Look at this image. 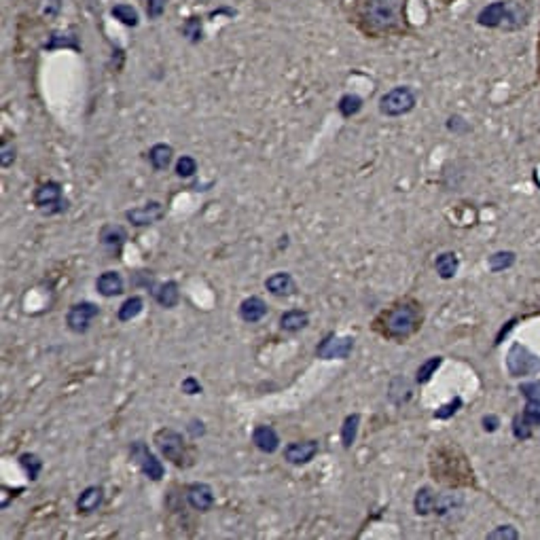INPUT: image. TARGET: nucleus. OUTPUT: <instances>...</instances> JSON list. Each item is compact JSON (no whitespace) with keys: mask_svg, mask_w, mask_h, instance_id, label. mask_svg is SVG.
Wrapping results in <instances>:
<instances>
[{"mask_svg":"<svg viewBox=\"0 0 540 540\" xmlns=\"http://www.w3.org/2000/svg\"><path fill=\"white\" fill-rule=\"evenodd\" d=\"M422 325V312L415 301H401L388 312H383L377 318V331L395 341L409 339Z\"/></svg>","mask_w":540,"mask_h":540,"instance_id":"1","label":"nucleus"},{"mask_svg":"<svg viewBox=\"0 0 540 540\" xmlns=\"http://www.w3.org/2000/svg\"><path fill=\"white\" fill-rule=\"evenodd\" d=\"M530 7L523 0H496L483 7L477 15V24L483 28H500L506 32L521 30L530 24Z\"/></svg>","mask_w":540,"mask_h":540,"instance_id":"2","label":"nucleus"},{"mask_svg":"<svg viewBox=\"0 0 540 540\" xmlns=\"http://www.w3.org/2000/svg\"><path fill=\"white\" fill-rule=\"evenodd\" d=\"M407 0H367L364 5V20L373 30H395L401 28L405 22Z\"/></svg>","mask_w":540,"mask_h":540,"instance_id":"3","label":"nucleus"},{"mask_svg":"<svg viewBox=\"0 0 540 540\" xmlns=\"http://www.w3.org/2000/svg\"><path fill=\"white\" fill-rule=\"evenodd\" d=\"M415 94L411 87L407 85H401V87H395L390 90L388 94H383L381 100H379V111L381 115L385 117H401V115H407L415 108Z\"/></svg>","mask_w":540,"mask_h":540,"instance_id":"4","label":"nucleus"},{"mask_svg":"<svg viewBox=\"0 0 540 540\" xmlns=\"http://www.w3.org/2000/svg\"><path fill=\"white\" fill-rule=\"evenodd\" d=\"M506 369L511 377H527L540 373V356L530 352L521 343H513L506 354Z\"/></svg>","mask_w":540,"mask_h":540,"instance_id":"5","label":"nucleus"},{"mask_svg":"<svg viewBox=\"0 0 540 540\" xmlns=\"http://www.w3.org/2000/svg\"><path fill=\"white\" fill-rule=\"evenodd\" d=\"M32 199H34V206L47 216L62 214L68 208V201L62 197V185L55 180H47V183L38 185Z\"/></svg>","mask_w":540,"mask_h":540,"instance_id":"6","label":"nucleus"},{"mask_svg":"<svg viewBox=\"0 0 540 540\" xmlns=\"http://www.w3.org/2000/svg\"><path fill=\"white\" fill-rule=\"evenodd\" d=\"M155 443L159 447V451L164 453L166 460H170L174 467L183 469L187 464V451H185V439L180 432L172 430V428H162L159 432H155Z\"/></svg>","mask_w":540,"mask_h":540,"instance_id":"7","label":"nucleus"},{"mask_svg":"<svg viewBox=\"0 0 540 540\" xmlns=\"http://www.w3.org/2000/svg\"><path fill=\"white\" fill-rule=\"evenodd\" d=\"M100 316V307L92 301H81V303H74L68 314H66V325L72 333L76 335H83L92 329L94 318Z\"/></svg>","mask_w":540,"mask_h":540,"instance_id":"8","label":"nucleus"},{"mask_svg":"<svg viewBox=\"0 0 540 540\" xmlns=\"http://www.w3.org/2000/svg\"><path fill=\"white\" fill-rule=\"evenodd\" d=\"M129 455H132V462H136L138 469H140L148 479L159 481V479L164 477V473H166L164 464L157 460V455L146 447V443H142V441L132 443V447H129Z\"/></svg>","mask_w":540,"mask_h":540,"instance_id":"9","label":"nucleus"},{"mask_svg":"<svg viewBox=\"0 0 540 540\" xmlns=\"http://www.w3.org/2000/svg\"><path fill=\"white\" fill-rule=\"evenodd\" d=\"M354 350V337H337L335 333H329L316 348V356L322 360H346Z\"/></svg>","mask_w":540,"mask_h":540,"instance_id":"10","label":"nucleus"},{"mask_svg":"<svg viewBox=\"0 0 540 540\" xmlns=\"http://www.w3.org/2000/svg\"><path fill=\"white\" fill-rule=\"evenodd\" d=\"M318 449H320V445L314 439L312 441H299V443L286 445L284 457H286L288 464H292V467H303V464H310V462L316 457Z\"/></svg>","mask_w":540,"mask_h":540,"instance_id":"11","label":"nucleus"},{"mask_svg":"<svg viewBox=\"0 0 540 540\" xmlns=\"http://www.w3.org/2000/svg\"><path fill=\"white\" fill-rule=\"evenodd\" d=\"M164 214H166V208L159 201H148L140 208L127 210L125 218L136 227H146V225H152V222H157L159 218H164Z\"/></svg>","mask_w":540,"mask_h":540,"instance_id":"12","label":"nucleus"},{"mask_svg":"<svg viewBox=\"0 0 540 540\" xmlns=\"http://www.w3.org/2000/svg\"><path fill=\"white\" fill-rule=\"evenodd\" d=\"M187 502L193 511L208 513L214 506V492L206 483H191L187 488Z\"/></svg>","mask_w":540,"mask_h":540,"instance_id":"13","label":"nucleus"},{"mask_svg":"<svg viewBox=\"0 0 540 540\" xmlns=\"http://www.w3.org/2000/svg\"><path fill=\"white\" fill-rule=\"evenodd\" d=\"M127 240V231L121 225H104L100 229V244L111 253V255H119L123 244Z\"/></svg>","mask_w":540,"mask_h":540,"instance_id":"14","label":"nucleus"},{"mask_svg":"<svg viewBox=\"0 0 540 540\" xmlns=\"http://www.w3.org/2000/svg\"><path fill=\"white\" fill-rule=\"evenodd\" d=\"M102 502H104V490L100 485H90L76 498V511L81 515H92L102 506Z\"/></svg>","mask_w":540,"mask_h":540,"instance_id":"15","label":"nucleus"},{"mask_svg":"<svg viewBox=\"0 0 540 540\" xmlns=\"http://www.w3.org/2000/svg\"><path fill=\"white\" fill-rule=\"evenodd\" d=\"M150 294L155 297V301L162 307H166V310H172V307H176L178 301H180V288L174 280H168L164 284H155L150 288Z\"/></svg>","mask_w":540,"mask_h":540,"instance_id":"16","label":"nucleus"},{"mask_svg":"<svg viewBox=\"0 0 540 540\" xmlns=\"http://www.w3.org/2000/svg\"><path fill=\"white\" fill-rule=\"evenodd\" d=\"M267 316V303L261 297H248L240 303V318L248 325L261 322Z\"/></svg>","mask_w":540,"mask_h":540,"instance_id":"17","label":"nucleus"},{"mask_svg":"<svg viewBox=\"0 0 540 540\" xmlns=\"http://www.w3.org/2000/svg\"><path fill=\"white\" fill-rule=\"evenodd\" d=\"M265 288H267L273 297H290V294L297 292V284H294L292 276L286 273V271L271 273V276L265 280Z\"/></svg>","mask_w":540,"mask_h":540,"instance_id":"18","label":"nucleus"},{"mask_svg":"<svg viewBox=\"0 0 540 540\" xmlns=\"http://www.w3.org/2000/svg\"><path fill=\"white\" fill-rule=\"evenodd\" d=\"M253 443L263 453H276L280 447V436L271 426H257L253 430Z\"/></svg>","mask_w":540,"mask_h":540,"instance_id":"19","label":"nucleus"},{"mask_svg":"<svg viewBox=\"0 0 540 540\" xmlns=\"http://www.w3.org/2000/svg\"><path fill=\"white\" fill-rule=\"evenodd\" d=\"M123 286H125V282H123V276H121L119 271H104V273H100V278L96 280L98 292H100L102 297H106V299L121 294V292H123Z\"/></svg>","mask_w":540,"mask_h":540,"instance_id":"20","label":"nucleus"},{"mask_svg":"<svg viewBox=\"0 0 540 540\" xmlns=\"http://www.w3.org/2000/svg\"><path fill=\"white\" fill-rule=\"evenodd\" d=\"M172 157H174L172 146H170V144H164V142H159V144H155V146H150V150H148V162H150L152 170H157V172L168 170L170 164H172Z\"/></svg>","mask_w":540,"mask_h":540,"instance_id":"21","label":"nucleus"},{"mask_svg":"<svg viewBox=\"0 0 540 540\" xmlns=\"http://www.w3.org/2000/svg\"><path fill=\"white\" fill-rule=\"evenodd\" d=\"M310 325V314L305 310H288L280 316V329L286 333H299Z\"/></svg>","mask_w":540,"mask_h":540,"instance_id":"22","label":"nucleus"},{"mask_svg":"<svg viewBox=\"0 0 540 540\" xmlns=\"http://www.w3.org/2000/svg\"><path fill=\"white\" fill-rule=\"evenodd\" d=\"M436 504H439V498H436V494L432 492V488L426 485V488H420V490H418V494H415V498H413V509H415L418 515L426 517V515L434 513V511H436Z\"/></svg>","mask_w":540,"mask_h":540,"instance_id":"23","label":"nucleus"},{"mask_svg":"<svg viewBox=\"0 0 540 540\" xmlns=\"http://www.w3.org/2000/svg\"><path fill=\"white\" fill-rule=\"evenodd\" d=\"M457 267H460V261L455 253H443L434 261V269L441 280H451L457 273Z\"/></svg>","mask_w":540,"mask_h":540,"instance_id":"24","label":"nucleus"},{"mask_svg":"<svg viewBox=\"0 0 540 540\" xmlns=\"http://www.w3.org/2000/svg\"><path fill=\"white\" fill-rule=\"evenodd\" d=\"M142 310H144V299L134 294V297L123 301V305L119 307V312H117V318H119V322H132L134 318H138L142 314Z\"/></svg>","mask_w":540,"mask_h":540,"instance_id":"25","label":"nucleus"},{"mask_svg":"<svg viewBox=\"0 0 540 540\" xmlns=\"http://www.w3.org/2000/svg\"><path fill=\"white\" fill-rule=\"evenodd\" d=\"M358 426H360V415L358 413H350L346 420H343V426H341V443H343V449H350L356 441V434H358Z\"/></svg>","mask_w":540,"mask_h":540,"instance_id":"26","label":"nucleus"},{"mask_svg":"<svg viewBox=\"0 0 540 540\" xmlns=\"http://www.w3.org/2000/svg\"><path fill=\"white\" fill-rule=\"evenodd\" d=\"M390 401L397 403V405H403L411 399V383L405 379V377H397L392 383H390Z\"/></svg>","mask_w":540,"mask_h":540,"instance_id":"27","label":"nucleus"},{"mask_svg":"<svg viewBox=\"0 0 540 540\" xmlns=\"http://www.w3.org/2000/svg\"><path fill=\"white\" fill-rule=\"evenodd\" d=\"M20 467L24 469V473L28 475L30 481H36L41 471H43V460L36 453H22L20 455Z\"/></svg>","mask_w":540,"mask_h":540,"instance_id":"28","label":"nucleus"},{"mask_svg":"<svg viewBox=\"0 0 540 540\" xmlns=\"http://www.w3.org/2000/svg\"><path fill=\"white\" fill-rule=\"evenodd\" d=\"M362 104H364V102H362L360 96H356V94H346V96H341L337 108H339L341 117L350 119V117H354V115H358V113L362 111Z\"/></svg>","mask_w":540,"mask_h":540,"instance_id":"29","label":"nucleus"},{"mask_svg":"<svg viewBox=\"0 0 540 540\" xmlns=\"http://www.w3.org/2000/svg\"><path fill=\"white\" fill-rule=\"evenodd\" d=\"M515 261H517V257H515L513 250H500V253H494L488 259V265H490L492 271H504V269L513 267Z\"/></svg>","mask_w":540,"mask_h":540,"instance_id":"30","label":"nucleus"},{"mask_svg":"<svg viewBox=\"0 0 540 540\" xmlns=\"http://www.w3.org/2000/svg\"><path fill=\"white\" fill-rule=\"evenodd\" d=\"M441 364H443V356H432V358H428L426 362L420 364V369H418V373H415V381H418V383H428Z\"/></svg>","mask_w":540,"mask_h":540,"instance_id":"31","label":"nucleus"},{"mask_svg":"<svg viewBox=\"0 0 540 540\" xmlns=\"http://www.w3.org/2000/svg\"><path fill=\"white\" fill-rule=\"evenodd\" d=\"M534 426L521 415V413H517L515 418H513V436L517 439V441H527L532 434H534Z\"/></svg>","mask_w":540,"mask_h":540,"instance_id":"32","label":"nucleus"},{"mask_svg":"<svg viewBox=\"0 0 540 540\" xmlns=\"http://www.w3.org/2000/svg\"><path fill=\"white\" fill-rule=\"evenodd\" d=\"M113 15L125 26H138V11L129 5H115Z\"/></svg>","mask_w":540,"mask_h":540,"instance_id":"33","label":"nucleus"},{"mask_svg":"<svg viewBox=\"0 0 540 540\" xmlns=\"http://www.w3.org/2000/svg\"><path fill=\"white\" fill-rule=\"evenodd\" d=\"M195 172H197V162L193 157L183 155L176 162V176L178 178H191V176H195Z\"/></svg>","mask_w":540,"mask_h":540,"instance_id":"34","label":"nucleus"},{"mask_svg":"<svg viewBox=\"0 0 540 540\" xmlns=\"http://www.w3.org/2000/svg\"><path fill=\"white\" fill-rule=\"evenodd\" d=\"M183 34L191 41V43H199L201 41V24L197 17H189L183 24Z\"/></svg>","mask_w":540,"mask_h":540,"instance_id":"35","label":"nucleus"},{"mask_svg":"<svg viewBox=\"0 0 540 540\" xmlns=\"http://www.w3.org/2000/svg\"><path fill=\"white\" fill-rule=\"evenodd\" d=\"M460 409H462V399L455 397V399H451L447 405H443V407H439V409L434 411V420H449V418L455 415Z\"/></svg>","mask_w":540,"mask_h":540,"instance_id":"36","label":"nucleus"},{"mask_svg":"<svg viewBox=\"0 0 540 540\" xmlns=\"http://www.w3.org/2000/svg\"><path fill=\"white\" fill-rule=\"evenodd\" d=\"M485 538H490V540H519V532L513 525H498Z\"/></svg>","mask_w":540,"mask_h":540,"instance_id":"37","label":"nucleus"},{"mask_svg":"<svg viewBox=\"0 0 540 540\" xmlns=\"http://www.w3.org/2000/svg\"><path fill=\"white\" fill-rule=\"evenodd\" d=\"M13 162H15V146L9 140H5L3 146H0V164H3V168H11Z\"/></svg>","mask_w":540,"mask_h":540,"instance_id":"38","label":"nucleus"},{"mask_svg":"<svg viewBox=\"0 0 540 540\" xmlns=\"http://www.w3.org/2000/svg\"><path fill=\"white\" fill-rule=\"evenodd\" d=\"M521 395L525 397V401L530 403H540V381H530L521 385Z\"/></svg>","mask_w":540,"mask_h":540,"instance_id":"39","label":"nucleus"},{"mask_svg":"<svg viewBox=\"0 0 540 540\" xmlns=\"http://www.w3.org/2000/svg\"><path fill=\"white\" fill-rule=\"evenodd\" d=\"M166 5H168V0H146V15L150 20L162 17L166 11Z\"/></svg>","mask_w":540,"mask_h":540,"instance_id":"40","label":"nucleus"},{"mask_svg":"<svg viewBox=\"0 0 540 540\" xmlns=\"http://www.w3.org/2000/svg\"><path fill=\"white\" fill-rule=\"evenodd\" d=\"M180 390L185 392V395H189V397H195V395H201V383L195 379V377H187V379H183V383H180Z\"/></svg>","mask_w":540,"mask_h":540,"instance_id":"41","label":"nucleus"},{"mask_svg":"<svg viewBox=\"0 0 540 540\" xmlns=\"http://www.w3.org/2000/svg\"><path fill=\"white\" fill-rule=\"evenodd\" d=\"M447 127H449V132H453V134H464V132H469V123L462 119V117H451L449 123H447Z\"/></svg>","mask_w":540,"mask_h":540,"instance_id":"42","label":"nucleus"},{"mask_svg":"<svg viewBox=\"0 0 540 540\" xmlns=\"http://www.w3.org/2000/svg\"><path fill=\"white\" fill-rule=\"evenodd\" d=\"M62 9V0H45V7H43V15L45 17H55Z\"/></svg>","mask_w":540,"mask_h":540,"instance_id":"43","label":"nucleus"},{"mask_svg":"<svg viewBox=\"0 0 540 540\" xmlns=\"http://www.w3.org/2000/svg\"><path fill=\"white\" fill-rule=\"evenodd\" d=\"M187 432H189L193 439H199V436H204V434H206V426H204V422H201V420H191V422H189V426H187Z\"/></svg>","mask_w":540,"mask_h":540,"instance_id":"44","label":"nucleus"},{"mask_svg":"<svg viewBox=\"0 0 540 540\" xmlns=\"http://www.w3.org/2000/svg\"><path fill=\"white\" fill-rule=\"evenodd\" d=\"M481 422H483V430H485V432H496L498 426H500V420H498V415H494V413L483 415Z\"/></svg>","mask_w":540,"mask_h":540,"instance_id":"45","label":"nucleus"},{"mask_svg":"<svg viewBox=\"0 0 540 540\" xmlns=\"http://www.w3.org/2000/svg\"><path fill=\"white\" fill-rule=\"evenodd\" d=\"M536 57H538V70H540V36L536 41Z\"/></svg>","mask_w":540,"mask_h":540,"instance_id":"46","label":"nucleus"}]
</instances>
